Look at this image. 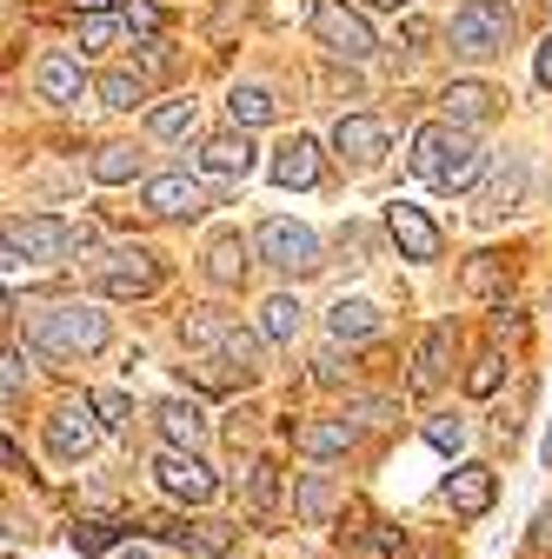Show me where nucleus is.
I'll return each mask as SVG.
<instances>
[{"label": "nucleus", "instance_id": "nucleus-1", "mask_svg": "<svg viewBox=\"0 0 552 559\" xmlns=\"http://www.w3.org/2000/svg\"><path fill=\"white\" fill-rule=\"evenodd\" d=\"M27 340L40 346L47 360H87L107 346V313L100 307H81V300H60V307H40Z\"/></svg>", "mask_w": 552, "mask_h": 559}, {"label": "nucleus", "instance_id": "nucleus-2", "mask_svg": "<svg viewBox=\"0 0 552 559\" xmlns=\"http://www.w3.org/2000/svg\"><path fill=\"white\" fill-rule=\"evenodd\" d=\"M506 34H513V8H506V0H466V8L453 14V27H446L453 53H466V60L506 53Z\"/></svg>", "mask_w": 552, "mask_h": 559}, {"label": "nucleus", "instance_id": "nucleus-3", "mask_svg": "<svg viewBox=\"0 0 552 559\" xmlns=\"http://www.w3.org/2000/svg\"><path fill=\"white\" fill-rule=\"evenodd\" d=\"M313 40L333 53V60H373V27L360 8H347V0H313Z\"/></svg>", "mask_w": 552, "mask_h": 559}, {"label": "nucleus", "instance_id": "nucleus-4", "mask_svg": "<svg viewBox=\"0 0 552 559\" xmlns=\"http://www.w3.org/2000/svg\"><path fill=\"white\" fill-rule=\"evenodd\" d=\"M253 253H260L266 266L293 273V280H307V273H320V266H326V260H320V234H313V227H300V221H266V227L253 234Z\"/></svg>", "mask_w": 552, "mask_h": 559}, {"label": "nucleus", "instance_id": "nucleus-5", "mask_svg": "<svg viewBox=\"0 0 552 559\" xmlns=\"http://www.w3.org/2000/svg\"><path fill=\"white\" fill-rule=\"evenodd\" d=\"M154 479H160V493H167V500H180V507H206V500L220 493L214 466H206L200 453H180V447H167V453L154 460Z\"/></svg>", "mask_w": 552, "mask_h": 559}, {"label": "nucleus", "instance_id": "nucleus-6", "mask_svg": "<svg viewBox=\"0 0 552 559\" xmlns=\"http://www.w3.org/2000/svg\"><path fill=\"white\" fill-rule=\"evenodd\" d=\"M100 433H107V427H100V406H94V400H60V406L47 413V447H53L60 460H87Z\"/></svg>", "mask_w": 552, "mask_h": 559}, {"label": "nucleus", "instance_id": "nucleus-7", "mask_svg": "<svg viewBox=\"0 0 552 559\" xmlns=\"http://www.w3.org/2000/svg\"><path fill=\"white\" fill-rule=\"evenodd\" d=\"M154 287H160V260L147 247H113L100 260V294H113V300H147Z\"/></svg>", "mask_w": 552, "mask_h": 559}, {"label": "nucleus", "instance_id": "nucleus-8", "mask_svg": "<svg viewBox=\"0 0 552 559\" xmlns=\"http://www.w3.org/2000/svg\"><path fill=\"white\" fill-rule=\"evenodd\" d=\"M67 247H74V227H60L53 214L8 221V266H21V260H60Z\"/></svg>", "mask_w": 552, "mask_h": 559}, {"label": "nucleus", "instance_id": "nucleus-9", "mask_svg": "<svg viewBox=\"0 0 552 559\" xmlns=\"http://www.w3.org/2000/svg\"><path fill=\"white\" fill-rule=\"evenodd\" d=\"M141 200H147V214H160V221H193V214H206V187L200 180H187V174H154L147 187H141Z\"/></svg>", "mask_w": 552, "mask_h": 559}, {"label": "nucleus", "instance_id": "nucleus-10", "mask_svg": "<svg viewBox=\"0 0 552 559\" xmlns=\"http://www.w3.org/2000/svg\"><path fill=\"white\" fill-rule=\"evenodd\" d=\"M200 174L220 180V187L247 180V174H253V140H247L240 127H233V133H214V140H200Z\"/></svg>", "mask_w": 552, "mask_h": 559}, {"label": "nucleus", "instance_id": "nucleus-11", "mask_svg": "<svg viewBox=\"0 0 552 559\" xmlns=\"http://www.w3.org/2000/svg\"><path fill=\"white\" fill-rule=\"evenodd\" d=\"M493 493H500V479H493V466H479V460H466V466L446 473V507L459 520H479V513L493 507Z\"/></svg>", "mask_w": 552, "mask_h": 559}, {"label": "nucleus", "instance_id": "nucleus-12", "mask_svg": "<svg viewBox=\"0 0 552 559\" xmlns=\"http://www.w3.org/2000/svg\"><path fill=\"white\" fill-rule=\"evenodd\" d=\"M386 234L399 240L406 260H440V227H433L412 200H393V206H386Z\"/></svg>", "mask_w": 552, "mask_h": 559}, {"label": "nucleus", "instance_id": "nucleus-13", "mask_svg": "<svg viewBox=\"0 0 552 559\" xmlns=\"http://www.w3.org/2000/svg\"><path fill=\"white\" fill-rule=\"evenodd\" d=\"M333 147H339V160H360V167H373V160L386 154V127H380L373 114H339V127H333Z\"/></svg>", "mask_w": 552, "mask_h": 559}, {"label": "nucleus", "instance_id": "nucleus-14", "mask_svg": "<svg viewBox=\"0 0 552 559\" xmlns=\"http://www.w3.org/2000/svg\"><path fill=\"white\" fill-rule=\"evenodd\" d=\"M526 193V160L519 154H493L487 180H479V214H506V206H519Z\"/></svg>", "mask_w": 552, "mask_h": 559}, {"label": "nucleus", "instance_id": "nucleus-15", "mask_svg": "<svg viewBox=\"0 0 552 559\" xmlns=\"http://www.w3.org/2000/svg\"><path fill=\"white\" fill-rule=\"evenodd\" d=\"M446 373H453V326L440 320V326H427L420 354H412V393H433Z\"/></svg>", "mask_w": 552, "mask_h": 559}, {"label": "nucleus", "instance_id": "nucleus-16", "mask_svg": "<svg viewBox=\"0 0 552 559\" xmlns=\"http://www.w3.org/2000/svg\"><path fill=\"white\" fill-rule=\"evenodd\" d=\"M353 447V419H300L293 427V453L307 460H339Z\"/></svg>", "mask_w": 552, "mask_h": 559}, {"label": "nucleus", "instance_id": "nucleus-17", "mask_svg": "<svg viewBox=\"0 0 552 559\" xmlns=\"http://www.w3.org/2000/svg\"><path fill=\"white\" fill-rule=\"evenodd\" d=\"M273 180H280V187H313L320 180V140H307V133H293L287 140V147L280 154H273Z\"/></svg>", "mask_w": 552, "mask_h": 559}, {"label": "nucleus", "instance_id": "nucleus-18", "mask_svg": "<svg viewBox=\"0 0 552 559\" xmlns=\"http://www.w3.org/2000/svg\"><path fill=\"white\" fill-rule=\"evenodd\" d=\"M81 60L74 53H47L40 67H34V87H40V100H53V107H67V100H81Z\"/></svg>", "mask_w": 552, "mask_h": 559}, {"label": "nucleus", "instance_id": "nucleus-19", "mask_svg": "<svg viewBox=\"0 0 552 559\" xmlns=\"http://www.w3.org/2000/svg\"><path fill=\"white\" fill-rule=\"evenodd\" d=\"M326 333H333L339 346H360V340H373V333H380V307H373V300H333Z\"/></svg>", "mask_w": 552, "mask_h": 559}, {"label": "nucleus", "instance_id": "nucleus-20", "mask_svg": "<svg viewBox=\"0 0 552 559\" xmlns=\"http://www.w3.org/2000/svg\"><path fill=\"white\" fill-rule=\"evenodd\" d=\"M160 433H167V447H180V453H193L200 440H206V413L193 406V400H160Z\"/></svg>", "mask_w": 552, "mask_h": 559}, {"label": "nucleus", "instance_id": "nucleus-21", "mask_svg": "<svg viewBox=\"0 0 552 559\" xmlns=\"http://www.w3.org/2000/svg\"><path fill=\"white\" fill-rule=\"evenodd\" d=\"M293 513H300V526H326V520L339 513V486H333L326 473H307V479L293 486Z\"/></svg>", "mask_w": 552, "mask_h": 559}, {"label": "nucleus", "instance_id": "nucleus-22", "mask_svg": "<svg viewBox=\"0 0 552 559\" xmlns=\"http://www.w3.org/2000/svg\"><path fill=\"white\" fill-rule=\"evenodd\" d=\"M487 167H493V154H479L472 140H453V154H446V167H440V187H446V193H466V187L487 180Z\"/></svg>", "mask_w": 552, "mask_h": 559}, {"label": "nucleus", "instance_id": "nucleus-23", "mask_svg": "<svg viewBox=\"0 0 552 559\" xmlns=\"http://www.w3.org/2000/svg\"><path fill=\"white\" fill-rule=\"evenodd\" d=\"M300 320H307V307H300L293 294H273V300L260 307V340H273V346H293V340H300Z\"/></svg>", "mask_w": 552, "mask_h": 559}, {"label": "nucleus", "instance_id": "nucleus-24", "mask_svg": "<svg viewBox=\"0 0 552 559\" xmlns=\"http://www.w3.org/2000/svg\"><path fill=\"white\" fill-rule=\"evenodd\" d=\"M440 100H446V114H453V120H466V127L493 120V107H500V94H493V87H479V81H453Z\"/></svg>", "mask_w": 552, "mask_h": 559}, {"label": "nucleus", "instance_id": "nucleus-25", "mask_svg": "<svg viewBox=\"0 0 552 559\" xmlns=\"http://www.w3.org/2000/svg\"><path fill=\"white\" fill-rule=\"evenodd\" d=\"M446 154H453V133H446L440 120L412 133V174H420V180H433V187H440V167H446Z\"/></svg>", "mask_w": 552, "mask_h": 559}, {"label": "nucleus", "instance_id": "nucleus-26", "mask_svg": "<svg viewBox=\"0 0 552 559\" xmlns=\"http://www.w3.org/2000/svg\"><path fill=\"white\" fill-rule=\"evenodd\" d=\"M94 94H100V107H120V114H127V107L147 100V81L133 74V67H107V74L94 81Z\"/></svg>", "mask_w": 552, "mask_h": 559}, {"label": "nucleus", "instance_id": "nucleus-27", "mask_svg": "<svg viewBox=\"0 0 552 559\" xmlns=\"http://www.w3.org/2000/svg\"><path fill=\"white\" fill-rule=\"evenodd\" d=\"M206 280H214V287H240V280H247V240H214V247H206Z\"/></svg>", "mask_w": 552, "mask_h": 559}, {"label": "nucleus", "instance_id": "nucleus-28", "mask_svg": "<svg viewBox=\"0 0 552 559\" xmlns=\"http://www.w3.org/2000/svg\"><path fill=\"white\" fill-rule=\"evenodd\" d=\"M120 520H74V533H67V539H74V552L81 559H100V552H120Z\"/></svg>", "mask_w": 552, "mask_h": 559}, {"label": "nucleus", "instance_id": "nucleus-29", "mask_svg": "<svg viewBox=\"0 0 552 559\" xmlns=\"http://www.w3.org/2000/svg\"><path fill=\"white\" fill-rule=\"evenodd\" d=\"M87 167H94V180H100V187H127L133 174H141V154H133V147H120V140H107V147H100Z\"/></svg>", "mask_w": 552, "mask_h": 559}, {"label": "nucleus", "instance_id": "nucleus-30", "mask_svg": "<svg viewBox=\"0 0 552 559\" xmlns=\"http://www.w3.org/2000/svg\"><path fill=\"white\" fill-rule=\"evenodd\" d=\"M147 127H154L160 140H187V133H200V107H193V100H167V107L147 114Z\"/></svg>", "mask_w": 552, "mask_h": 559}, {"label": "nucleus", "instance_id": "nucleus-31", "mask_svg": "<svg viewBox=\"0 0 552 559\" xmlns=\"http://www.w3.org/2000/svg\"><path fill=\"white\" fill-rule=\"evenodd\" d=\"M227 114H233V127H266L273 120V94L266 87H233L227 94Z\"/></svg>", "mask_w": 552, "mask_h": 559}, {"label": "nucleus", "instance_id": "nucleus-32", "mask_svg": "<svg viewBox=\"0 0 552 559\" xmlns=\"http://www.w3.org/2000/svg\"><path fill=\"white\" fill-rule=\"evenodd\" d=\"M500 380H506V360H500V346H487V354L472 360V373H466V393L487 400V393H500Z\"/></svg>", "mask_w": 552, "mask_h": 559}, {"label": "nucleus", "instance_id": "nucleus-33", "mask_svg": "<svg viewBox=\"0 0 552 559\" xmlns=\"http://www.w3.org/2000/svg\"><path fill=\"white\" fill-rule=\"evenodd\" d=\"M273 493H280V473H273V460H253L247 466V507L253 513H273Z\"/></svg>", "mask_w": 552, "mask_h": 559}, {"label": "nucleus", "instance_id": "nucleus-34", "mask_svg": "<svg viewBox=\"0 0 552 559\" xmlns=\"http://www.w3.org/2000/svg\"><path fill=\"white\" fill-rule=\"evenodd\" d=\"M220 354H227V367H233V373H247V380L260 373V340H253V333L227 326V340H220Z\"/></svg>", "mask_w": 552, "mask_h": 559}, {"label": "nucleus", "instance_id": "nucleus-35", "mask_svg": "<svg viewBox=\"0 0 552 559\" xmlns=\"http://www.w3.org/2000/svg\"><path fill=\"white\" fill-rule=\"evenodd\" d=\"M120 27H127L133 40H160V8H154V0H127V8H120Z\"/></svg>", "mask_w": 552, "mask_h": 559}, {"label": "nucleus", "instance_id": "nucleus-36", "mask_svg": "<svg viewBox=\"0 0 552 559\" xmlns=\"http://www.w3.org/2000/svg\"><path fill=\"white\" fill-rule=\"evenodd\" d=\"M420 433H427V447H440V453H459V447H466V419H453V413H433Z\"/></svg>", "mask_w": 552, "mask_h": 559}, {"label": "nucleus", "instance_id": "nucleus-37", "mask_svg": "<svg viewBox=\"0 0 552 559\" xmlns=\"http://www.w3.org/2000/svg\"><path fill=\"white\" fill-rule=\"evenodd\" d=\"M94 406H100V427L107 433H127L133 427V400L127 393H94Z\"/></svg>", "mask_w": 552, "mask_h": 559}, {"label": "nucleus", "instance_id": "nucleus-38", "mask_svg": "<svg viewBox=\"0 0 552 559\" xmlns=\"http://www.w3.org/2000/svg\"><path fill=\"white\" fill-rule=\"evenodd\" d=\"M493 287H500V253H479L466 266V294H493Z\"/></svg>", "mask_w": 552, "mask_h": 559}, {"label": "nucleus", "instance_id": "nucleus-39", "mask_svg": "<svg viewBox=\"0 0 552 559\" xmlns=\"http://www.w3.org/2000/svg\"><path fill=\"white\" fill-rule=\"evenodd\" d=\"M107 40H113V14H81V47L100 53Z\"/></svg>", "mask_w": 552, "mask_h": 559}, {"label": "nucleus", "instance_id": "nucleus-40", "mask_svg": "<svg viewBox=\"0 0 552 559\" xmlns=\"http://www.w3.org/2000/svg\"><path fill=\"white\" fill-rule=\"evenodd\" d=\"M187 340H193V346H220V340H227V326H220L214 313H187Z\"/></svg>", "mask_w": 552, "mask_h": 559}, {"label": "nucleus", "instance_id": "nucleus-41", "mask_svg": "<svg viewBox=\"0 0 552 559\" xmlns=\"http://www.w3.org/2000/svg\"><path fill=\"white\" fill-rule=\"evenodd\" d=\"M187 546H200V552H227L233 533H227V526H187Z\"/></svg>", "mask_w": 552, "mask_h": 559}, {"label": "nucleus", "instance_id": "nucleus-42", "mask_svg": "<svg viewBox=\"0 0 552 559\" xmlns=\"http://www.w3.org/2000/svg\"><path fill=\"white\" fill-rule=\"evenodd\" d=\"M21 380H27V360H21V346H8V373H0L8 400H21Z\"/></svg>", "mask_w": 552, "mask_h": 559}, {"label": "nucleus", "instance_id": "nucleus-43", "mask_svg": "<svg viewBox=\"0 0 552 559\" xmlns=\"http://www.w3.org/2000/svg\"><path fill=\"white\" fill-rule=\"evenodd\" d=\"M339 373H347V367H339V354H320V360H313V380H320V386H339Z\"/></svg>", "mask_w": 552, "mask_h": 559}, {"label": "nucleus", "instance_id": "nucleus-44", "mask_svg": "<svg viewBox=\"0 0 552 559\" xmlns=\"http://www.w3.org/2000/svg\"><path fill=\"white\" fill-rule=\"evenodd\" d=\"M532 74H539V87H552V34H545L539 53H532Z\"/></svg>", "mask_w": 552, "mask_h": 559}, {"label": "nucleus", "instance_id": "nucleus-45", "mask_svg": "<svg viewBox=\"0 0 552 559\" xmlns=\"http://www.w3.org/2000/svg\"><path fill=\"white\" fill-rule=\"evenodd\" d=\"M87 247H100V227H94V221L74 227V253H87Z\"/></svg>", "mask_w": 552, "mask_h": 559}, {"label": "nucleus", "instance_id": "nucleus-46", "mask_svg": "<svg viewBox=\"0 0 552 559\" xmlns=\"http://www.w3.org/2000/svg\"><path fill=\"white\" fill-rule=\"evenodd\" d=\"M113 8H127V0H74V14H113Z\"/></svg>", "mask_w": 552, "mask_h": 559}, {"label": "nucleus", "instance_id": "nucleus-47", "mask_svg": "<svg viewBox=\"0 0 552 559\" xmlns=\"http://www.w3.org/2000/svg\"><path fill=\"white\" fill-rule=\"evenodd\" d=\"M532 546H552V507L539 513V526H532Z\"/></svg>", "mask_w": 552, "mask_h": 559}, {"label": "nucleus", "instance_id": "nucleus-48", "mask_svg": "<svg viewBox=\"0 0 552 559\" xmlns=\"http://www.w3.org/2000/svg\"><path fill=\"white\" fill-rule=\"evenodd\" d=\"M113 559H160V552H154V546H120Z\"/></svg>", "mask_w": 552, "mask_h": 559}, {"label": "nucleus", "instance_id": "nucleus-49", "mask_svg": "<svg viewBox=\"0 0 552 559\" xmlns=\"http://www.w3.org/2000/svg\"><path fill=\"white\" fill-rule=\"evenodd\" d=\"M373 8H420V0H373Z\"/></svg>", "mask_w": 552, "mask_h": 559}, {"label": "nucleus", "instance_id": "nucleus-50", "mask_svg": "<svg viewBox=\"0 0 552 559\" xmlns=\"http://www.w3.org/2000/svg\"><path fill=\"white\" fill-rule=\"evenodd\" d=\"M539 453H545V466H552V427H545V447H539Z\"/></svg>", "mask_w": 552, "mask_h": 559}]
</instances>
